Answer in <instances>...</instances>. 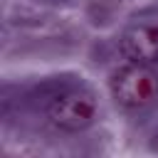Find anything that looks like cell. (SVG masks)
<instances>
[{"label":"cell","mask_w":158,"mask_h":158,"mask_svg":"<svg viewBox=\"0 0 158 158\" xmlns=\"http://www.w3.org/2000/svg\"><path fill=\"white\" fill-rule=\"evenodd\" d=\"M47 116L62 131H81L96 116V99L81 86L59 89L47 104Z\"/></svg>","instance_id":"6da1fadb"},{"label":"cell","mask_w":158,"mask_h":158,"mask_svg":"<svg viewBox=\"0 0 158 158\" xmlns=\"http://www.w3.org/2000/svg\"><path fill=\"white\" fill-rule=\"evenodd\" d=\"M158 91V77L148 64H126L111 77V94L123 109H141L153 101Z\"/></svg>","instance_id":"7a4b0ae2"},{"label":"cell","mask_w":158,"mask_h":158,"mask_svg":"<svg viewBox=\"0 0 158 158\" xmlns=\"http://www.w3.org/2000/svg\"><path fill=\"white\" fill-rule=\"evenodd\" d=\"M121 52L128 62L156 64L158 62V25H133L121 35Z\"/></svg>","instance_id":"3957f363"}]
</instances>
